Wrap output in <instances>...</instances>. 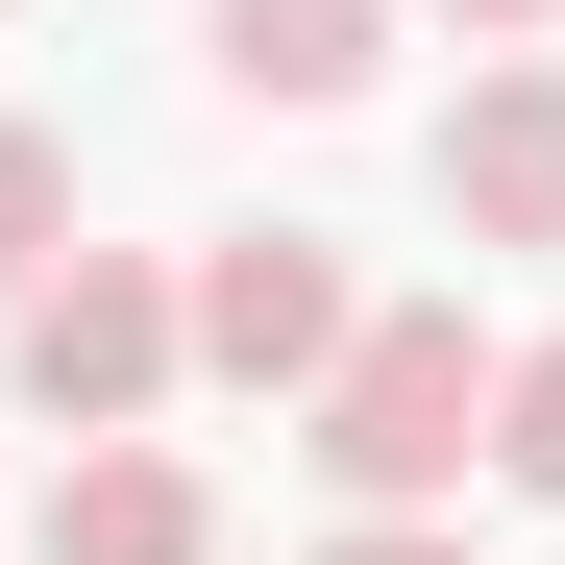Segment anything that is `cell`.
Wrapping results in <instances>:
<instances>
[{"mask_svg": "<svg viewBox=\"0 0 565 565\" xmlns=\"http://www.w3.org/2000/svg\"><path fill=\"white\" fill-rule=\"evenodd\" d=\"M492 320H467V296H394V320H369L344 369H320V394H296V443H320V492L344 516H443L467 492V467H492Z\"/></svg>", "mask_w": 565, "mask_h": 565, "instance_id": "1", "label": "cell"}, {"mask_svg": "<svg viewBox=\"0 0 565 565\" xmlns=\"http://www.w3.org/2000/svg\"><path fill=\"white\" fill-rule=\"evenodd\" d=\"M0 369H25V418L50 443H148L172 418V369H198V296H172L148 246H74L25 320H0Z\"/></svg>", "mask_w": 565, "mask_h": 565, "instance_id": "2", "label": "cell"}, {"mask_svg": "<svg viewBox=\"0 0 565 565\" xmlns=\"http://www.w3.org/2000/svg\"><path fill=\"white\" fill-rule=\"evenodd\" d=\"M172 296H198V369H222V394H320V369L369 344V296H344V246H320V222H246V246L172 270Z\"/></svg>", "mask_w": 565, "mask_h": 565, "instance_id": "3", "label": "cell"}, {"mask_svg": "<svg viewBox=\"0 0 565 565\" xmlns=\"http://www.w3.org/2000/svg\"><path fill=\"white\" fill-rule=\"evenodd\" d=\"M443 222L467 246H565V50H492L443 99Z\"/></svg>", "mask_w": 565, "mask_h": 565, "instance_id": "4", "label": "cell"}, {"mask_svg": "<svg viewBox=\"0 0 565 565\" xmlns=\"http://www.w3.org/2000/svg\"><path fill=\"white\" fill-rule=\"evenodd\" d=\"M25 565H222V492L172 443H50V516H25Z\"/></svg>", "mask_w": 565, "mask_h": 565, "instance_id": "5", "label": "cell"}, {"mask_svg": "<svg viewBox=\"0 0 565 565\" xmlns=\"http://www.w3.org/2000/svg\"><path fill=\"white\" fill-rule=\"evenodd\" d=\"M198 50H222V99H270V124H344L369 74H394V0H198Z\"/></svg>", "mask_w": 565, "mask_h": 565, "instance_id": "6", "label": "cell"}, {"mask_svg": "<svg viewBox=\"0 0 565 565\" xmlns=\"http://www.w3.org/2000/svg\"><path fill=\"white\" fill-rule=\"evenodd\" d=\"M50 270H74V124H25V99H0V320H25Z\"/></svg>", "mask_w": 565, "mask_h": 565, "instance_id": "7", "label": "cell"}, {"mask_svg": "<svg viewBox=\"0 0 565 565\" xmlns=\"http://www.w3.org/2000/svg\"><path fill=\"white\" fill-rule=\"evenodd\" d=\"M492 492H516V516H565V344H516V369H492Z\"/></svg>", "mask_w": 565, "mask_h": 565, "instance_id": "8", "label": "cell"}, {"mask_svg": "<svg viewBox=\"0 0 565 565\" xmlns=\"http://www.w3.org/2000/svg\"><path fill=\"white\" fill-rule=\"evenodd\" d=\"M320 565H492V541H467V516H344Z\"/></svg>", "mask_w": 565, "mask_h": 565, "instance_id": "9", "label": "cell"}, {"mask_svg": "<svg viewBox=\"0 0 565 565\" xmlns=\"http://www.w3.org/2000/svg\"><path fill=\"white\" fill-rule=\"evenodd\" d=\"M443 25H467V50H541V25H565V0H443Z\"/></svg>", "mask_w": 565, "mask_h": 565, "instance_id": "10", "label": "cell"}]
</instances>
